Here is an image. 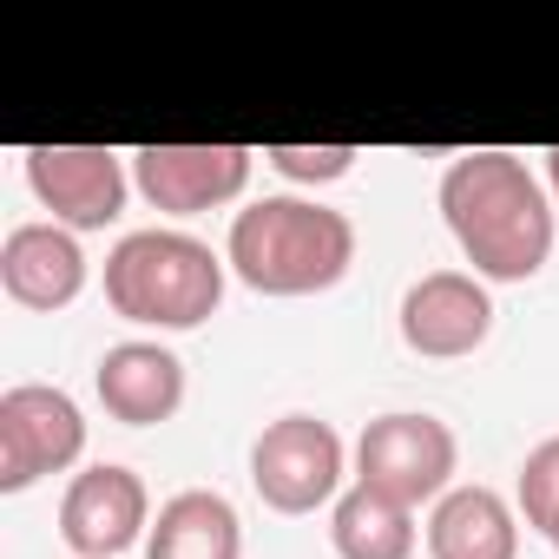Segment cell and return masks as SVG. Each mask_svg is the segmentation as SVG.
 I'll return each instance as SVG.
<instances>
[{
	"label": "cell",
	"mask_w": 559,
	"mask_h": 559,
	"mask_svg": "<svg viewBox=\"0 0 559 559\" xmlns=\"http://www.w3.org/2000/svg\"><path fill=\"white\" fill-rule=\"evenodd\" d=\"M93 389H99V408L126 428H158L185 408V362L165 349V343H112L93 369Z\"/></svg>",
	"instance_id": "obj_12"
},
{
	"label": "cell",
	"mask_w": 559,
	"mask_h": 559,
	"mask_svg": "<svg viewBox=\"0 0 559 559\" xmlns=\"http://www.w3.org/2000/svg\"><path fill=\"white\" fill-rule=\"evenodd\" d=\"M546 191H552V198H559V145H552V152H546Z\"/></svg>",
	"instance_id": "obj_18"
},
{
	"label": "cell",
	"mask_w": 559,
	"mask_h": 559,
	"mask_svg": "<svg viewBox=\"0 0 559 559\" xmlns=\"http://www.w3.org/2000/svg\"><path fill=\"white\" fill-rule=\"evenodd\" d=\"M356 158H362L356 145H270L263 152V165L290 185H336L356 171Z\"/></svg>",
	"instance_id": "obj_17"
},
{
	"label": "cell",
	"mask_w": 559,
	"mask_h": 559,
	"mask_svg": "<svg viewBox=\"0 0 559 559\" xmlns=\"http://www.w3.org/2000/svg\"><path fill=\"white\" fill-rule=\"evenodd\" d=\"M145 559H243V520L217 487H185L158 507Z\"/></svg>",
	"instance_id": "obj_14"
},
{
	"label": "cell",
	"mask_w": 559,
	"mask_h": 559,
	"mask_svg": "<svg viewBox=\"0 0 559 559\" xmlns=\"http://www.w3.org/2000/svg\"><path fill=\"white\" fill-rule=\"evenodd\" d=\"M454 467H461V441L441 415L395 408V415H376L356 441V487L395 507H435L454 487Z\"/></svg>",
	"instance_id": "obj_4"
},
{
	"label": "cell",
	"mask_w": 559,
	"mask_h": 559,
	"mask_svg": "<svg viewBox=\"0 0 559 559\" xmlns=\"http://www.w3.org/2000/svg\"><path fill=\"white\" fill-rule=\"evenodd\" d=\"M428 559H520V513L493 487H448L428 513Z\"/></svg>",
	"instance_id": "obj_13"
},
{
	"label": "cell",
	"mask_w": 559,
	"mask_h": 559,
	"mask_svg": "<svg viewBox=\"0 0 559 559\" xmlns=\"http://www.w3.org/2000/svg\"><path fill=\"white\" fill-rule=\"evenodd\" d=\"M27 191L67 230H106L126 211L132 171L112 145H27Z\"/></svg>",
	"instance_id": "obj_7"
},
{
	"label": "cell",
	"mask_w": 559,
	"mask_h": 559,
	"mask_svg": "<svg viewBox=\"0 0 559 559\" xmlns=\"http://www.w3.org/2000/svg\"><path fill=\"white\" fill-rule=\"evenodd\" d=\"M224 263L257 297H317L336 290L356 263V224L317 198H257L230 217Z\"/></svg>",
	"instance_id": "obj_2"
},
{
	"label": "cell",
	"mask_w": 559,
	"mask_h": 559,
	"mask_svg": "<svg viewBox=\"0 0 559 559\" xmlns=\"http://www.w3.org/2000/svg\"><path fill=\"white\" fill-rule=\"evenodd\" d=\"M349 448L330 421L317 415H276L250 441V487L270 513H317L343 500Z\"/></svg>",
	"instance_id": "obj_5"
},
{
	"label": "cell",
	"mask_w": 559,
	"mask_h": 559,
	"mask_svg": "<svg viewBox=\"0 0 559 559\" xmlns=\"http://www.w3.org/2000/svg\"><path fill=\"white\" fill-rule=\"evenodd\" d=\"M86 454V415L67 389L14 382L0 395V493H27Z\"/></svg>",
	"instance_id": "obj_6"
},
{
	"label": "cell",
	"mask_w": 559,
	"mask_h": 559,
	"mask_svg": "<svg viewBox=\"0 0 559 559\" xmlns=\"http://www.w3.org/2000/svg\"><path fill=\"white\" fill-rule=\"evenodd\" d=\"M520 513H526V526H539V533L552 539V552H559V435L526 454V467H520Z\"/></svg>",
	"instance_id": "obj_16"
},
{
	"label": "cell",
	"mask_w": 559,
	"mask_h": 559,
	"mask_svg": "<svg viewBox=\"0 0 559 559\" xmlns=\"http://www.w3.org/2000/svg\"><path fill=\"white\" fill-rule=\"evenodd\" d=\"M415 507H395L369 487H349L330 507V546L336 559H415Z\"/></svg>",
	"instance_id": "obj_15"
},
{
	"label": "cell",
	"mask_w": 559,
	"mask_h": 559,
	"mask_svg": "<svg viewBox=\"0 0 559 559\" xmlns=\"http://www.w3.org/2000/svg\"><path fill=\"white\" fill-rule=\"evenodd\" d=\"M441 217L480 284H526L552 257V191L513 152H461L441 171Z\"/></svg>",
	"instance_id": "obj_1"
},
{
	"label": "cell",
	"mask_w": 559,
	"mask_h": 559,
	"mask_svg": "<svg viewBox=\"0 0 559 559\" xmlns=\"http://www.w3.org/2000/svg\"><path fill=\"white\" fill-rule=\"evenodd\" d=\"M0 290H8L21 310H40V317L80 304V290H86L80 230H67L53 217L14 224L8 237H0Z\"/></svg>",
	"instance_id": "obj_11"
},
{
	"label": "cell",
	"mask_w": 559,
	"mask_h": 559,
	"mask_svg": "<svg viewBox=\"0 0 559 559\" xmlns=\"http://www.w3.org/2000/svg\"><path fill=\"white\" fill-rule=\"evenodd\" d=\"M402 343L428 362H461L493 336V297L474 270H428L402 290Z\"/></svg>",
	"instance_id": "obj_9"
},
{
	"label": "cell",
	"mask_w": 559,
	"mask_h": 559,
	"mask_svg": "<svg viewBox=\"0 0 559 559\" xmlns=\"http://www.w3.org/2000/svg\"><path fill=\"white\" fill-rule=\"evenodd\" d=\"M257 152L250 145H139L132 152V185L152 211L165 217H198L217 204H237L250 185Z\"/></svg>",
	"instance_id": "obj_8"
},
{
	"label": "cell",
	"mask_w": 559,
	"mask_h": 559,
	"mask_svg": "<svg viewBox=\"0 0 559 559\" xmlns=\"http://www.w3.org/2000/svg\"><path fill=\"white\" fill-rule=\"evenodd\" d=\"M152 526V493L132 467L119 461H93L67 480V500H60V539L80 552V559H119L139 533Z\"/></svg>",
	"instance_id": "obj_10"
},
{
	"label": "cell",
	"mask_w": 559,
	"mask_h": 559,
	"mask_svg": "<svg viewBox=\"0 0 559 559\" xmlns=\"http://www.w3.org/2000/svg\"><path fill=\"white\" fill-rule=\"evenodd\" d=\"M224 257L191 230H132L106 257V304L139 330H198L224 304Z\"/></svg>",
	"instance_id": "obj_3"
}]
</instances>
